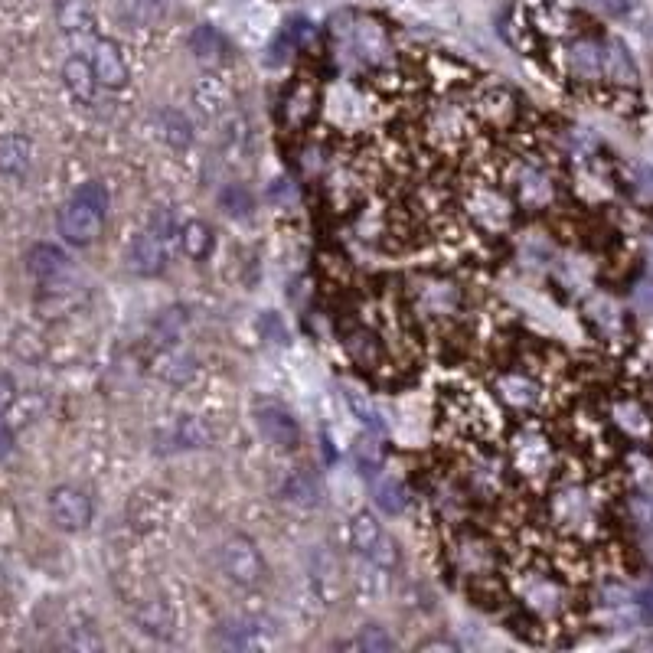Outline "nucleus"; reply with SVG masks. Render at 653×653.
<instances>
[{
  "instance_id": "26",
  "label": "nucleus",
  "mask_w": 653,
  "mask_h": 653,
  "mask_svg": "<svg viewBox=\"0 0 653 653\" xmlns=\"http://www.w3.org/2000/svg\"><path fill=\"white\" fill-rule=\"evenodd\" d=\"M516 112V98L510 89H503V85H490L487 92H480V115L487 121H494V125H507Z\"/></svg>"
},
{
  "instance_id": "32",
  "label": "nucleus",
  "mask_w": 653,
  "mask_h": 653,
  "mask_svg": "<svg viewBox=\"0 0 653 653\" xmlns=\"http://www.w3.org/2000/svg\"><path fill=\"white\" fill-rule=\"evenodd\" d=\"M569 59H572V69H575L582 79H595L598 72H601V46L588 43V40L575 43L572 53H569Z\"/></svg>"
},
{
  "instance_id": "36",
  "label": "nucleus",
  "mask_w": 653,
  "mask_h": 653,
  "mask_svg": "<svg viewBox=\"0 0 653 653\" xmlns=\"http://www.w3.org/2000/svg\"><path fill=\"white\" fill-rule=\"evenodd\" d=\"M347 402H350L353 415L360 418V422L366 425V431H369V435H383V431H386V425H383V418H379V412L373 409V405H369V399H363L360 392L347 389Z\"/></svg>"
},
{
  "instance_id": "30",
  "label": "nucleus",
  "mask_w": 653,
  "mask_h": 653,
  "mask_svg": "<svg viewBox=\"0 0 653 653\" xmlns=\"http://www.w3.org/2000/svg\"><path fill=\"white\" fill-rule=\"evenodd\" d=\"M157 128H160V138L174 147H187L193 141V131H190V121L183 118L180 112H160L157 115Z\"/></svg>"
},
{
  "instance_id": "45",
  "label": "nucleus",
  "mask_w": 653,
  "mask_h": 653,
  "mask_svg": "<svg viewBox=\"0 0 653 653\" xmlns=\"http://www.w3.org/2000/svg\"><path fill=\"white\" fill-rule=\"evenodd\" d=\"M637 301L644 304V307H653V281H644V285H640Z\"/></svg>"
},
{
  "instance_id": "25",
  "label": "nucleus",
  "mask_w": 653,
  "mask_h": 653,
  "mask_svg": "<svg viewBox=\"0 0 653 653\" xmlns=\"http://www.w3.org/2000/svg\"><path fill=\"white\" fill-rule=\"evenodd\" d=\"M190 49H193V56L200 59L203 66H219L226 59V53H229L226 40L213 27H196L193 36H190Z\"/></svg>"
},
{
  "instance_id": "8",
  "label": "nucleus",
  "mask_w": 653,
  "mask_h": 653,
  "mask_svg": "<svg viewBox=\"0 0 653 653\" xmlns=\"http://www.w3.org/2000/svg\"><path fill=\"white\" fill-rule=\"evenodd\" d=\"M520 601L536 614H559L565 605V585L549 572H526L520 578Z\"/></svg>"
},
{
  "instance_id": "39",
  "label": "nucleus",
  "mask_w": 653,
  "mask_h": 653,
  "mask_svg": "<svg viewBox=\"0 0 653 653\" xmlns=\"http://www.w3.org/2000/svg\"><path fill=\"white\" fill-rule=\"evenodd\" d=\"M356 454H360V464H363V467H373V471H379V467H383V451H379L376 441L363 438L360 445H356Z\"/></svg>"
},
{
  "instance_id": "33",
  "label": "nucleus",
  "mask_w": 653,
  "mask_h": 653,
  "mask_svg": "<svg viewBox=\"0 0 653 653\" xmlns=\"http://www.w3.org/2000/svg\"><path fill=\"white\" fill-rule=\"evenodd\" d=\"M183 327H187V314H183V307H170V311L160 314V317H157V324H154L157 343H164V347H170V343H177L180 334H183Z\"/></svg>"
},
{
  "instance_id": "43",
  "label": "nucleus",
  "mask_w": 653,
  "mask_h": 653,
  "mask_svg": "<svg viewBox=\"0 0 653 653\" xmlns=\"http://www.w3.org/2000/svg\"><path fill=\"white\" fill-rule=\"evenodd\" d=\"M10 451H14V431H10V425L0 418V461L10 458Z\"/></svg>"
},
{
  "instance_id": "24",
  "label": "nucleus",
  "mask_w": 653,
  "mask_h": 653,
  "mask_svg": "<svg viewBox=\"0 0 653 653\" xmlns=\"http://www.w3.org/2000/svg\"><path fill=\"white\" fill-rule=\"evenodd\" d=\"M373 500H376V507L383 510V513L399 516L405 507H409V490H405V484H402L399 477L379 474L373 480Z\"/></svg>"
},
{
  "instance_id": "42",
  "label": "nucleus",
  "mask_w": 653,
  "mask_h": 653,
  "mask_svg": "<svg viewBox=\"0 0 653 653\" xmlns=\"http://www.w3.org/2000/svg\"><path fill=\"white\" fill-rule=\"evenodd\" d=\"M637 608H640V618H644L647 624H653V585L637 595Z\"/></svg>"
},
{
  "instance_id": "34",
  "label": "nucleus",
  "mask_w": 653,
  "mask_h": 653,
  "mask_svg": "<svg viewBox=\"0 0 653 653\" xmlns=\"http://www.w3.org/2000/svg\"><path fill=\"white\" fill-rule=\"evenodd\" d=\"M458 559H461V569L467 575H484L490 569V552L480 546L474 539H464L458 546Z\"/></svg>"
},
{
  "instance_id": "12",
  "label": "nucleus",
  "mask_w": 653,
  "mask_h": 653,
  "mask_svg": "<svg viewBox=\"0 0 653 653\" xmlns=\"http://www.w3.org/2000/svg\"><path fill=\"white\" fill-rule=\"evenodd\" d=\"M271 637L275 631L262 618H236L219 627V644L229 650H262L271 644Z\"/></svg>"
},
{
  "instance_id": "37",
  "label": "nucleus",
  "mask_w": 653,
  "mask_h": 653,
  "mask_svg": "<svg viewBox=\"0 0 653 653\" xmlns=\"http://www.w3.org/2000/svg\"><path fill=\"white\" fill-rule=\"evenodd\" d=\"M66 644L69 647H76V650H102V637H98L92 627H85V624H76L69 631L66 637Z\"/></svg>"
},
{
  "instance_id": "1",
  "label": "nucleus",
  "mask_w": 653,
  "mask_h": 653,
  "mask_svg": "<svg viewBox=\"0 0 653 653\" xmlns=\"http://www.w3.org/2000/svg\"><path fill=\"white\" fill-rule=\"evenodd\" d=\"M108 190L105 183L89 180L72 193V200L59 209V232L69 245H92L105 229Z\"/></svg>"
},
{
  "instance_id": "41",
  "label": "nucleus",
  "mask_w": 653,
  "mask_h": 653,
  "mask_svg": "<svg viewBox=\"0 0 653 653\" xmlns=\"http://www.w3.org/2000/svg\"><path fill=\"white\" fill-rule=\"evenodd\" d=\"M591 4H598L611 17H624V14H631V10L637 7V0H591Z\"/></svg>"
},
{
  "instance_id": "18",
  "label": "nucleus",
  "mask_w": 653,
  "mask_h": 653,
  "mask_svg": "<svg viewBox=\"0 0 653 653\" xmlns=\"http://www.w3.org/2000/svg\"><path fill=\"white\" fill-rule=\"evenodd\" d=\"M63 82H66V89L72 92V98L82 105H89L95 102V92H98V76H95V69H92V59H85V56H72L66 59V66H63Z\"/></svg>"
},
{
  "instance_id": "44",
  "label": "nucleus",
  "mask_w": 653,
  "mask_h": 653,
  "mask_svg": "<svg viewBox=\"0 0 653 653\" xmlns=\"http://www.w3.org/2000/svg\"><path fill=\"white\" fill-rule=\"evenodd\" d=\"M418 650H445V653H451V650H458V644H454V640H422Z\"/></svg>"
},
{
  "instance_id": "29",
  "label": "nucleus",
  "mask_w": 653,
  "mask_h": 653,
  "mask_svg": "<svg viewBox=\"0 0 653 653\" xmlns=\"http://www.w3.org/2000/svg\"><path fill=\"white\" fill-rule=\"evenodd\" d=\"M180 242H183V252L196 258V262H203V258L213 252V229L200 223V219H193V223L180 229Z\"/></svg>"
},
{
  "instance_id": "17",
  "label": "nucleus",
  "mask_w": 653,
  "mask_h": 653,
  "mask_svg": "<svg viewBox=\"0 0 653 653\" xmlns=\"http://www.w3.org/2000/svg\"><path fill=\"white\" fill-rule=\"evenodd\" d=\"M343 350L350 353V360L363 369H376L383 363V343L369 327H347L343 330Z\"/></svg>"
},
{
  "instance_id": "31",
  "label": "nucleus",
  "mask_w": 653,
  "mask_h": 653,
  "mask_svg": "<svg viewBox=\"0 0 653 653\" xmlns=\"http://www.w3.org/2000/svg\"><path fill=\"white\" fill-rule=\"evenodd\" d=\"M347 650H363V653H389V650H396V640H392L383 627H363L360 634H356L353 640H347V644H343Z\"/></svg>"
},
{
  "instance_id": "11",
  "label": "nucleus",
  "mask_w": 653,
  "mask_h": 653,
  "mask_svg": "<svg viewBox=\"0 0 653 653\" xmlns=\"http://www.w3.org/2000/svg\"><path fill=\"white\" fill-rule=\"evenodd\" d=\"M167 252H170V239L160 236L154 226H147L141 236H134V242H131L128 265H131V271H138V275L151 278V275H160V271H164Z\"/></svg>"
},
{
  "instance_id": "15",
  "label": "nucleus",
  "mask_w": 653,
  "mask_h": 653,
  "mask_svg": "<svg viewBox=\"0 0 653 653\" xmlns=\"http://www.w3.org/2000/svg\"><path fill=\"white\" fill-rule=\"evenodd\" d=\"M56 7V23L69 40H95V14L89 0H53Z\"/></svg>"
},
{
  "instance_id": "21",
  "label": "nucleus",
  "mask_w": 653,
  "mask_h": 653,
  "mask_svg": "<svg viewBox=\"0 0 653 653\" xmlns=\"http://www.w3.org/2000/svg\"><path fill=\"white\" fill-rule=\"evenodd\" d=\"M27 268H30L33 278L53 281V278H59L69 268V258H66L63 249H56V245L40 242V245H33V249L27 252Z\"/></svg>"
},
{
  "instance_id": "5",
  "label": "nucleus",
  "mask_w": 653,
  "mask_h": 653,
  "mask_svg": "<svg viewBox=\"0 0 653 653\" xmlns=\"http://www.w3.org/2000/svg\"><path fill=\"white\" fill-rule=\"evenodd\" d=\"M219 565H223L229 582H236L242 588H258L265 582V559L249 536L226 539L223 549H219Z\"/></svg>"
},
{
  "instance_id": "9",
  "label": "nucleus",
  "mask_w": 653,
  "mask_h": 653,
  "mask_svg": "<svg viewBox=\"0 0 653 653\" xmlns=\"http://www.w3.org/2000/svg\"><path fill=\"white\" fill-rule=\"evenodd\" d=\"M255 425L262 431V438L268 445H275L278 451H291L301 445V428L294 422V415L285 412L275 402H258L255 405Z\"/></svg>"
},
{
  "instance_id": "10",
  "label": "nucleus",
  "mask_w": 653,
  "mask_h": 653,
  "mask_svg": "<svg viewBox=\"0 0 653 653\" xmlns=\"http://www.w3.org/2000/svg\"><path fill=\"white\" fill-rule=\"evenodd\" d=\"M49 513H53V523L59 529L79 533L92 523V500L79 487H56L49 494Z\"/></svg>"
},
{
  "instance_id": "27",
  "label": "nucleus",
  "mask_w": 653,
  "mask_h": 653,
  "mask_svg": "<svg viewBox=\"0 0 653 653\" xmlns=\"http://www.w3.org/2000/svg\"><path fill=\"white\" fill-rule=\"evenodd\" d=\"M601 72L618 82H634L637 79V69L631 63V56H627V49L621 43H605L601 46Z\"/></svg>"
},
{
  "instance_id": "4",
  "label": "nucleus",
  "mask_w": 653,
  "mask_h": 653,
  "mask_svg": "<svg viewBox=\"0 0 653 653\" xmlns=\"http://www.w3.org/2000/svg\"><path fill=\"white\" fill-rule=\"evenodd\" d=\"M549 510H552V523H559L562 529H569V533H585V529L595 526L598 520L595 497L588 494V487L572 484V480H565V484L556 487Z\"/></svg>"
},
{
  "instance_id": "14",
  "label": "nucleus",
  "mask_w": 653,
  "mask_h": 653,
  "mask_svg": "<svg viewBox=\"0 0 653 653\" xmlns=\"http://www.w3.org/2000/svg\"><path fill=\"white\" fill-rule=\"evenodd\" d=\"M497 396L513 412H536L542 389L536 379H529L526 373H503L497 379Z\"/></svg>"
},
{
  "instance_id": "22",
  "label": "nucleus",
  "mask_w": 653,
  "mask_h": 653,
  "mask_svg": "<svg viewBox=\"0 0 653 653\" xmlns=\"http://www.w3.org/2000/svg\"><path fill=\"white\" fill-rule=\"evenodd\" d=\"M30 157H33L30 138H23V134H4L0 138V174L23 177L30 167Z\"/></svg>"
},
{
  "instance_id": "28",
  "label": "nucleus",
  "mask_w": 653,
  "mask_h": 653,
  "mask_svg": "<svg viewBox=\"0 0 653 653\" xmlns=\"http://www.w3.org/2000/svg\"><path fill=\"white\" fill-rule=\"evenodd\" d=\"M134 618H138L141 631L151 637H170V631H174V618H170V608L164 601H147Z\"/></svg>"
},
{
  "instance_id": "38",
  "label": "nucleus",
  "mask_w": 653,
  "mask_h": 653,
  "mask_svg": "<svg viewBox=\"0 0 653 653\" xmlns=\"http://www.w3.org/2000/svg\"><path fill=\"white\" fill-rule=\"evenodd\" d=\"M223 206L229 209L232 216H245L252 209V196L245 193L242 187H229V190H223Z\"/></svg>"
},
{
  "instance_id": "3",
  "label": "nucleus",
  "mask_w": 653,
  "mask_h": 653,
  "mask_svg": "<svg viewBox=\"0 0 653 653\" xmlns=\"http://www.w3.org/2000/svg\"><path fill=\"white\" fill-rule=\"evenodd\" d=\"M347 539H350L353 552H360L369 565H379V569H396L399 565V546L392 542L386 526L379 523L369 510H360V513L350 516Z\"/></svg>"
},
{
  "instance_id": "20",
  "label": "nucleus",
  "mask_w": 653,
  "mask_h": 653,
  "mask_svg": "<svg viewBox=\"0 0 653 653\" xmlns=\"http://www.w3.org/2000/svg\"><path fill=\"white\" fill-rule=\"evenodd\" d=\"M196 373V360L187 353V350H180V347H164L157 356V376L164 379V383L170 386H187L190 379Z\"/></svg>"
},
{
  "instance_id": "40",
  "label": "nucleus",
  "mask_w": 653,
  "mask_h": 653,
  "mask_svg": "<svg viewBox=\"0 0 653 653\" xmlns=\"http://www.w3.org/2000/svg\"><path fill=\"white\" fill-rule=\"evenodd\" d=\"M14 402H17V383H14V376L0 369V415L7 409H14Z\"/></svg>"
},
{
  "instance_id": "13",
  "label": "nucleus",
  "mask_w": 653,
  "mask_h": 653,
  "mask_svg": "<svg viewBox=\"0 0 653 653\" xmlns=\"http://www.w3.org/2000/svg\"><path fill=\"white\" fill-rule=\"evenodd\" d=\"M89 59H92V69L102 85H108V89H125L128 85V63L112 40H98L95 36L92 46H89Z\"/></svg>"
},
{
  "instance_id": "35",
  "label": "nucleus",
  "mask_w": 653,
  "mask_h": 653,
  "mask_svg": "<svg viewBox=\"0 0 653 653\" xmlns=\"http://www.w3.org/2000/svg\"><path fill=\"white\" fill-rule=\"evenodd\" d=\"M285 497L291 503H298V507H314L317 503V484H314V477H307V474H291L285 480Z\"/></svg>"
},
{
  "instance_id": "2",
  "label": "nucleus",
  "mask_w": 653,
  "mask_h": 653,
  "mask_svg": "<svg viewBox=\"0 0 653 653\" xmlns=\"http://www.w3.org/2000/svg\"><path fill=\"white\" fill-rule=\"evenodd\" d=\"M510 467L529 480H542L556 471V448L539 425H523L510 438Z\"/></svg>"
},
{
  "instance_id": "19",
  "label": "nucleus",
  "mask_w": 653,
  "mask_h": 653,
  "mask_svg": "<svg viewBox=\"0 0 653 653\" xmlns=\"http://www.w3.org/2000/svg\"><path fill=\"white\" fill-rule=\"evenodd\" d=\"M611 422L618 425L627 438H634V441H647L653 435V422H650L647 409L640 402H634V399L614 402L611 405Z\"/></svg>"
},
{
  "instance_id": "23",
  "label": "nucleus",
  "mask_w": 653,
  "mask_h": 653,
  "mask_svg": "<svg viewBox=\"0 0 653 653\" xmlns=\"http://www.w3.org/2000/svg\"><path fill=\"white\" fill-rule=\"evenodd\" d=\"M170 445L174 448H209V441H213V428H209L203 418L196 415H183L174 422V428L167 431Z\"/></svg>"
},
{
  "instance_id": "7",
  "label": "nucleus",
  "mask_w": 653,
  "mask_h": 653,
  "mask_svg": "<svg viewBox=\"0 0 653 653\" xmlns=\"http://www.w3.org/2000/svg\"><path fill=\"white\" fill-rule=\"evenodd\" d=\"M317 112H320V85L311 76H298L288 85V92L281 95V108H278L281 125L298 134L311 125Z\"/></svg>"
},
{
  "instance_id": "6",
  "label": "nucleus",
  "mask_w": 653,
  "mask_h": 653,
  "mask_svg": "<svg viewBox=\"0 0 653 653\" xmlns=\"http://www.w3.org/2000/svg\"><path fill=\"white\" fill-rule=\"evenodd\" d=\"M340 40L343 49H350V59L353 63H363V66H383L392 59V43L386 30L379 27L376 20H353L350 27L340 30Z\"/></svg>"
},
{
  "instance_id": "16",
  "label": "nucleus",
  "mask_w": 653,
  "mask_h": 653,
  "mask_svg": "<svg viewBox=\"0 0 653 653\" xmlns=\"http://www.w3.org/2000/svg\"><path fill=\"white\" fill-rule=\"evenodd\" d=\"M510 187H513L516 203H523L529 209H539V206H546L552 200V183L536 164H523L520 170H516Z\"/></svg>"
}]
</instances>
